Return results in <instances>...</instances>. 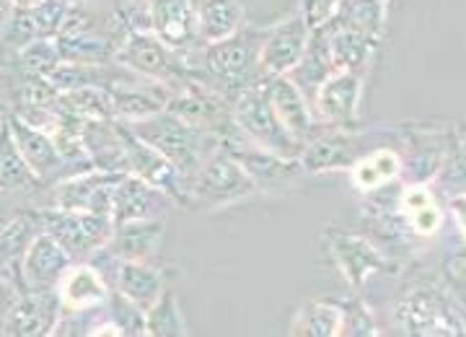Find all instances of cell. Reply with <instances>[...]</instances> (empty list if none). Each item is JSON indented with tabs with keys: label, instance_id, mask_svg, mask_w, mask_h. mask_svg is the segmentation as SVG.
<instances>
[{
	"label": "cell",
	"instance_id": "6da1fadb",
	"mask_svg": "<svg viewBox=\"0 0 466 337\" xmlns=\"http://www.w3.org/2000/svg\"><path fill=\"white\" fill-rule=\"evenodd\" d=\"M259 42L262 32L241 29L223 42L200 45L195 52L184 55V67L189 78L210 86L213 91L233 101L244 88L259 84Z\"/></svg>",
	"mask_w": 466,
	"mask_h": 337
},
{
	"label": "cell",
	"instance_id": "7a4b0ae2",
	"mask_svg": "<svg viewBox=\"0 0 466 337\" xmlns=\"http://www.w3.org/2000/svg\"><path fill=\"white\" fill-rule=\"evenodd\" d=\"M125 125L174 164V168L182 174L184 187L192 182L202 161L220 146V138L216 133L195 128L182 117L171 115L168 109H161L150 117L135 119V122H125Z\"/></svg>",
	"mask_w": 466,
	"mask_h": 337
},
{
	"label": "cell",
	"instance_id": "3957f363",
	"mask_svg": "<svg viewBox=\"0 0 466 337\" xmlns=\"http://www.w3.org/2000/svg\"><path fill=\"white\" fill-rule=\"evenodd\" d=\"M254 195H259L257 185L223 146H218L216 151L202 161L198 174L187 185V205L200 208V210L233 208V205L251 200Z\"/></svg>",
	"mask_w": 466,
	"mask_h": 337
},
{
	"label": "cell",
	"instance_id": "277c9868",
	"mask_svg": "<svg viewBox=\"0 0 466 337\" xmlns=\"http://www.w3.org/2000/svg\"><path fill=\"white\" fill-rule=\"evenodd\" d=\"M394 322L404 335L461 337L464 317L456 311L449 293L433 286L407 288L394 306Z\"/></svg>",
	"mask_w": 466,
	"mask_h": 337
},
{
	"label": "cell",
	"instance_id": "5b68a950",
	"mask_svg": "<svg viewBox=\"0 0 466 337\" xmlns=\"http://www.w3.org/2000/svg\"><path fill=\"white\" fill-rule=\"evenodd\" d=\"M231 115L236 130L244 135V140H249L251 146L280 153L285 158H299L300 146L285 130L278 115L272 112L262 81L244 88L231 101Z\"/></svg>",
	"mask_w": 466,
	"mask_h": 337
},
{
	"label": "cell",
	"instance_id": "8992f818",
	"mask_svg": "<svg viewBox=\"0 0 466 337\" xmlns=\"http://www.w3.org/2000/svg\"><path fill=\"white\" fill-rule=\"evenodd\" d=\"M36 219L45 234H50L73 262H86L91 254L106 244L112 234V219L88 213V210H66V208H42L36 210Z\"/></svg>",
	"mask_w": 466,
	"mask_h": 337
},
{
	"label": "cell",
	"instance_id": "52a82bcc",
	"mask_svg": "<svg viewBox=\"0 0 466 337\" xmlns=\"http://www.w3.org/2000/svg\"><path fill=\"white\" fill-rule=\"evenodd\" d=\"M220 146L244 167L251 182L257 185V192H262V195L288 192V189L299 187L300 179L306 177L299 158H285L280 153L251 146L249 140H244V135L236 130V125L220 138Z\"/></svg>",
	"mask_w": 466,
	"mask_h": 337
},
{
	"label": "cell",
	"instance_id": "ba28073f",
	"mask_svg": "<svg viewBox=\"0 0 466 337\" xmlns=\"http://www.w3.org/2000/svg\"><path fill=\"white\" fill-rule=\"evenodd\" d=\"M116 66L127 67L143 78L158 81V84L179 86L184 78H189L187 67H184L182 55L168 50L167 45L153 32H130L122 36V42L116 45L115 52Z\"/></svg>",
	"mask_w": 466,
	"mask_h": 337
},
{
	"label": "cell",
	"instance_id": "9c48e42d",
	"mask_svg": "<svg viewBox=\"0 0 466 337\" xmlns=\"http://www.w3.org/2000/svg\"><path fill=\"white\" fill-rule=\"evenodd\" d=\"M363 73L334 70L317 86L311 97V112L319 125L339 130H360Z\"/></svg>",
	"mask_w": 466,
	"mask_h": 337
},
{
	"label": "cell",
	"instance_id": "30bf717a",
	"mask_svg": "<svg viewBox=\"0 0 466 337\" xmlns=\"http://www.w3.org/2000/svg\"><path fill=\"white\" fill-rule=\"evenodd\" d=\"M167 109L195 128L216 133L218 138H223L233 128L231 101L195 78H184L182 84L171 88Z\"/></svg>",
	"mask_w": 466,
	"mask_h": 337
},
{
	"label": "cell",
	"instance_id": "8fae6325",
	"mask_svg": "<svg viewBox=\"0 0 466 337\" xmlns=\"http://www.w3.org/2000/svg\"><path fill=\"white\" fill-rule=\"evenodd\" d=\"M115 122L119 140H122V151H125L127 174H135L143 182L161 189L164 195L174 200V205H187V187H184L182 174L174 168V164L164 158L153 146H148L146 140H140L125 122H119V119H115Z\"/></svg>",
	"mask_w": 466,
	"mask_h": 337
},
{
	"label": "cell",
	"instance_id": "7c38bea8",
	"mask_svg": "<svg viewBox=\"0 0 466 337\" xmlns=\"http://www.w3.org/2000/svg\"><path fill=\"white\" fill-rule=\"evenodd\" d=\"M368 148V135L360 130H339V128H319L299 153V161L306 177L350 168Z\"/></svg>",
	"mask_w": 466,
	"mask_h": 337
},
{
	"label": "cell",
	"instance_id": "4fadbf2b",
	"mask_svg": "<svg viewBox=\"0 0 466 337\" xmlns=\"http://www.w3.org/2000/svg\"><path fill=\"white\" fill-rule=\"evenodd\" d=\"M311 26L303 18L300 11L290 14L283 21H278L275 26H269L262 32L259 42V73L262 78L272 76H288L309 47L311 39Z\"/></svg>",
	"mask_w": 466,
	"mask_h": 337
},
{
	"label": "cell",
	"instance_id": "5bb4252c",
	"mask_svg": "<svg viewBox=\"0 0 466 337\" xmlns=\"http://www.w3.org/2000/svg\"><path fill=\"white\" fill-rule=\"evenodd\" d=\"M324 236H327V247H329L334 265L339 268L342 278L355 293H360L376 275L389 270V260L366 236L339 231V229H329Z\"/></svg>",
	"mask_w": 466,
	"mask_h": 337
},
{
	"label": "cell",
	"instance_id": "9a60e30c",
	"mask_svg": "<svg viewBox=\"0 0 466 337\" xmlns=\"http://www.w3.org/2000/svg\"><path fill=\"white\" fill-rule=\"evenodd\" d=\"M119 177L122 174L99 171V168H86V171L63 177L55 182V189H52V208L88 210V213L112 219V195H115Z\"/></svg>",
	"mask_w": 466,
	"mask_h": 337
},
{
	"label": "cell",
	"instance_id": "2e32d148",
	"mask_svg": "<svg viewBox=\"0 0 466 337\" xmlns=\"http://www.w3.org/2000/svg\"><path fill=\"white\" fill-rule=\"evenodd\" d=\"M5 122H8V130L14 135L24 161L29 164V168L36 174V179L42 185H55L57 179L73 174L70 167L66 164V158L57 151L55 138L50 133H45V130L29 125V122H24L14 112H5Z\"/></svg>",
	"mask_w": 466,
	"mask_h": 337
},
{
	"label": "cell",
	"instance_id": "e0dca14e",
	"mask_svg": "<svg viewBox=\"0 0 466 337\" xmlns=\"http://www.w3.org/2000/svg\"><path fill=\"white\" fill-rule=\"evenodd\" d=\"M146 11H148L150 32L156 34L168 50L184 57L202 45L195 5L189 0H148Z\"/></svg>",
	"mask_w": 466,
	"mask_h": 337
},
{
	"label": "cell",
	"instance_id": "ac0fdd59",
	"mask_svg": "<svg viewBox=\"0 0 466 337\" xmlns=\"http://www.w3.org/2000/svg\"><path fill=\"white\" fill-rule=\"evenodd\" d=\"M63 314L57 291H21L0 327V335L47 337Z\"/></svg>",
	"mask_w": 466,
	"mask_h": 337
},
{
	"label": "cell",
	"instance_id": "d6986e66",
	"mask_svg": "<svg viewBox=\"0 0 466 337\" xmlns=\"http://www.w3.org/2000/svg\"><path fill=\"white\" fill-rule=\"evenodd\" d=\"M262 88H265L272 112L283 122V128L290 133V138L303 148V143L321 128L314 117V112H311V101L306 99V94L288 76L262 78Z\"/></svg>",
	"mask_w": 466,
	"mask_h": 337
},
{
	"label": "cell",
	"instance_id": "ffe728a7",
	"mask_svg": "<svg viewBox=\"0 0 466 337\" xmlns=\"http://www.w3.org/2000/svg\"><path fill=\"white\" fill-rule=\"evenodd\" d=\"M70 265L73 257L50 234L39 231L21 260L18 286L21 291H55Z\"/></svg>",
	"mask_w": 466,
	"mask_h": 337
},
{
	"label": "cell",
	"instance_id": "44dd1931",
	"mask_svg": "<svg viewBox=\"0 0 466 337\" xmlns=\"http://www.w3.org/2000/svg\"><path fill=\"white\" fill-rule=\"evenodd\" d=\"M174 208V200L156 189L148 182H143L135 174H122L115 185L112 195V223H125V220H148L167 219L168 210Z\"/></svg>",
	"mask_w": 466,
	"mask_h": 337
},
{
	"label": "cell",
	"instance_id": "7402d4cb",
	"mask_svg": "<svg viewBox=\"0 0 466 337\" xmlns=\"http://www.w3.org/2000/svg\"><path fill=\"white\" fill-rule=\"evenodd\" d=\"M167 239V219L125 220L115 223L104 250L116 260L130 262H156Z\"/></svg>",
	"mask_w": 466,
	"mask_h": 337
},
{
	"label": "cell",
	"instance_id": "603a6c76",
	"mask_svg": "<svg viewBox=\"0 0 466 337\" xmlns=\"http://www.w3.org/2000/svg\"><path fill=\"white\" fill-rule=\"evenodd\" d=\"M109 272H104L106 283L112 291L130 299L135 306L148 311L153 303L161 299L167 291V272L156 268L153 262H130V260H116L112 257Z\"/></svg>",
	"mask_w": 466,
	"mask_h": 337
},
{
	"label": "cell",
	"instance_id": "cb8c5ba5",
	"mask_svg": "<svg viewBox=\"0 0 466 337\" xmlns=\"http://www.w3.org/2000/svg\"><path fill=\"white\" fill-rule=\"evenodd\" d=\"M57 296L63 303V311H86L104 306L112 288L106 278L91 262H73L66 270V275L57 283Z\"/></svg>",
	"mask_w": 466,
	"mask_h": 337
},
{
	"label": "cell",
	"instance_id": "d4e9b609",
	"mask_svg": "<svg viewBox=\"0 0 466 337\" xmlns=\"http://www.w3.org/2000/svg\"><path fill=\"white\" fill-rule=\"evenodd\" d=\"M319 29L327 36V47H329L334 70H355V73L366 76V67L370 66V57H373V50L379 42H373L370 36L342 24L334 16L327 24H321Z\"/></svg>",
	"mask_w": 466,
	"mask_h": 337
},
{
	"label": "cell",
	"instance_id": "484cf974",
	"mask_svg": "<svg viewBox=\"0 0 466 337\" xmlns=\"http://www.w3.org/2000/svg\"><path fill=\"white\" fill-rule=\"evenodd\" d=\"M81 146L94 168L115 171V174L127 171L115 119H84L81 122Z\"/></svg>",
	"mask_w": 466,
	"mask_h": 337
},
{
	"label": "cell",
	"instance_id": "4316f807",
	"mask_svg": "<svg viewBox=\"0 0 466 337\" xmlns=\"http://www.w3.org/2000/svg\"><path fill=\"white\" fill-rule=\"evenodd\" d=\"M397 205H400V213L404 216V223L410 226V231L420 239H431L446 223V210L441 208L433 189L422 182L404 187Z\"/></svg>",
	"mask_w": 466,
	"mask_h": 337
},
{
	"label": "cell",
	"instance_id": "83f0119b",
	"mask_svg": "<svg viewBox=\"0 0 466 337\" xmlns=\"http://www.w3.org/2000/svg\"><path fill=\"white\" fill-rule=\"evenodd\" d=\"M195 16L202 45L223 42L247 26V8L241 0H198Z\"/></svg>",
	"mask_w": 466,
	"mask_h": 337
},
{
	"label": "cell",
	"instance_id": "f1b7e54d",
	"mask_svg": "<svg viewBox=\"0 0 466 337\" xmlns=\"http://www.w3.org/2000/svg\"><path fill=\"white\" fill-rule=\"evenodd\" d=\"M348 171L350 182L358 192L373 195V192L394 185L400 179L401 171H404V161L394 148H370Z\"/></svg>",
	"mask_w": 466,
	"mask_h": 337
},
{
	"label": "cell",
	"instance_id": "f546056e",
	"mask_svg": "<svg viewBox=\"0 0 466 337\" xmlns=\"http://www.w3.org/2000/svg\"><path fill=\"white\" fill-rule=\"evenodd\" d=\"M39 231H42V226H39L36 213H16V216L5 220V226L0 229V268L5 270L16 283L21 260H24L29 244Z\"/></svg>",
	"mask_w": 466,
	"mask_h": 337
},
{
	"label": "cell",
	"instance_id": "4dcf8cb0",
	"mask_svg": "<svg viewBox=\"0 0 466 337\" xmlns=\"http://www.w3.org/2000/svg\"><path fill=\"white\" fill-rule=\"evenodd\" d=\"M290 335L342 337V303L332 299L306 301L290 320Z\"/></svg>",
	"mask_w": 466,
	"mask_h": 337
},
{
	"label": "cell",
	"instance_id": "1f68e13d",
	"mask_svg": "<svg viewBox=\"0 0 466 337\" xmlns=\"http://www.w3.org/2000/svg\"><path fill=\"white\" fill-rule=\"evenodd\" d=\"M42 185L18 151L8 122L0 130V192H34Z\"/></svg>",
	"mask_w": 466,
	"mask_h": 337
},
{
	"label": "cell",
	"instance_id": "d6a6232c",
	"mask_svg": "<svg viewBox=\"0 0 466 337\" xmlns=\"http://www.w3.org/2000/svg\"><path fill=\"white\" fill-rule=\"evenodd\" d=\"M386 14H389V0H345L334 11V18L363 32L373 42H381L386 32Z\"/></svg>",
	"mask_w": 466,
	"mask_h": 337
},
{
	"label": "cell",
	"instance_id": "836d02e7",
	"mask_svg": "<svg viewBox=\"0 0 466 337\" xmlns=\"http://www.w3.org/2000/svg\"><path fill=\"white\" fill-rule=\"evenodd\" d=\"M60 109L84 119H115L109 91L104 86H78L60 94Z\"/></svg>",
	"mask_w": 466,
	"mask_h": 337
},
{
	"label": "cell",
	"instance_id": "e575fe53",
	"mask_svg": "<svg viewBox=\"0 0 466 337\" xmlns=\"http://www.w3.org/2000/svg\"><path fill=\"white\" fill-rule=\"evenodd\" d=\"M146 335L150 337H184L189 335L184 311L174 291L167 286L161 299L146 311Z\"/></svg>",
	"mask_w": 466,
	"mask_h": 337
},
{
	"label": "cell",
	"instance_id": "d590c367",
	"mask_svg": "<svg viewBox=\"0 0 466 337\" xmlns=\"http://www.w3.org/2000/svg\"><path fill=\"white\" fill-rule=\"evenodd\" d=\"M16 60L21 70L26 73H34V76H50L55 67L63 63V55L57 50V42L55 36H45V39H34L29 45H24L21 50L16 52Z\"/></svg>",
	"mask_w": 466,
	"mask_h": 337
},
{
	"label": "cell",
	"instance_id": "8d00e7d4",
	"mask_svg": "<svg viewBox=\"0 0 466 337\" xmlns=\"http://www.w3.org/2000/svg\"><path fill=\"white\" fill-rule=\"evenodd\" d=\"M104 309H106V317L119 327L122 335H146V311L140 306H135L130 299H125L122 293L112 291L106 303H104Z\"/></svg>",
	"mask_w": 466,
	"mask_h": 337
},
{
	"label": "cell",
	"instance_id": "74e56055",
	"mask_svg": "<svg viewBox=\"0 0 466 337\" xmlns=\"http://www.w3.org/2000/svg\"><path fill=\"white\" fill-rule=\"evenodd\" d=\"M358 335V337H376L379 327L370 317L368 306L360 299H350L342 303V337Z\"/></svg>",
	"mask_w": 466,
	"mask_h": 337
},
{
	"label": "cell",
	"instance_id": "f35d334b",
	"mask_svg": "<svg viewBox=\"0 0 466 337\" xmlns=\"http://www.w3.org/2000/svg\"><path fill=\"white\" fill-rule=\"evenodd\" d=\"M345 0H303L300 3V14L309 21L311 29H319L321 24H327L334 16V11L342 5Z\"/></svg>",
	"mask_w": 466,
	"mask_h": 337
},
{
	"label": "cell",
	"instance_id": "ab89813d",
	"mask_svg": "<svg viewBox=\"0 0 466 337\" xmlns=\"http://www.w3.org/2000/svg\"><path fill=\"white\" fill-rule=\"evenodd\" d=\"M18 293H21V288H18L16 281H14L5 270L0 268V327H3V322L8 317L11 306L16 303Z\"/></svg>",
	"mask_w": 466,
	"mask_h": 337
},
{
	"label": "cell",
	"instance_id": "60d3db41",
	"mask_svg": "<svg viewBox=\"0 0 466 337\" xmlns=\"http://www.w3.org/2000/svg\"><path fill=\"white\" fill-rule=\"evenodd\" d=\"M14 11H16V5H14L11 0H0V36H3V32L8 29Z\"/></svg>",
	"mask_w": 466,
	"mask_h": 337
},
{
	"label": "cell",
	"instance_id": "b9f144b4",
	"mask_svg": "<svg viewBox=\"0 0 466 337\" xmlns=\"http://www.w3.org/2000/svg\"><path fill=\"white\" fill-rule=\"evenodd\" d=\"M16 8H34V5H39L42 0H11Z\"/></svg>",
	"mask_w": 466,
	"mask_h": 337
},
{
	"label": "cell",
	"instance_id": "7bdbcfd3",
	"mask_svg": "<svg viewBox=\"0 0 466 337\" xmlns=\"http://www.w3.org/2000/svg\"><path fill=\"white\" fill-rule=\"evenodd\" d=\"M3 125H5V109H3V104H0V130H3Z\"/></svg>",
	"mask_w": 466,
	"mask_h": 337
},
{
	"label": "cell",
	"instance_id": "ee69618b",
	"mask_svg": "<svg viewBox=\"0 0 466 337\" xmlns=\"http://www.w3.org/2000/svg\"><path fill=\"white\" fill-rule=\"evenodd\" d=\"M11 219V216H8V213H3V210H0V229H3V226H5V220Z\"/></svg>",
	"mask_w": 466,
	"mask_h": 337
},
{
	"label": "cell",
	"instance_id": "f6af8a7d",
	"mask_svg": "<svg viewBox=\"0 0 466 337\" xmlns=\"http://www.w3.org/2000/svg\"><path fill=\"white\" fill-rule=\"evenodd\" d=\"M127 3H135V5H146L148 0H127Z\"/></svg>",
	"mask_w": 466,
	"mask_h": 337
},
{
	"label": "cell",
	"instance_id": "bcb514c9",
	"mask_svg": "<svg viewBox=\"0 0 466 337\" xmlns=\"http://www.w3.org/2000/svg\"><path fill=\"white\" fill-rule=\"evenodd\" d=\"M67 3H91V0H67Z\"/></svg>",
	"mask_w": 466,
	"mask_h": 337
}]
</instances>
